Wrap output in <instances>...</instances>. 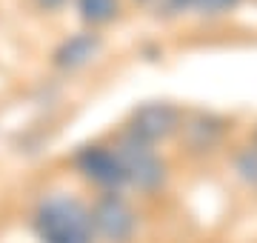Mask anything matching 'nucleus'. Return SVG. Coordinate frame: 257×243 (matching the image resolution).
<instances>
[{"instance_id":"f257e3e1","label":"nucleus","mask_w":257,"mask_h":243,"mask_svg":"<svg viewBox=\"0 0 257 243\" xmlns=\"http://www.w3.org/2000/svg\"><path fill=\"white\" fill-rule=\"evenodd\" d=\"M35 234L40 243H94L89 206L77 197H49L35 212Z\"/></svg>"},{"instance_id":"f03ea898","label":"nucleus","mask_w":257,"mask_h":243,"mask_svg":"<svg viewBox=\"0 0 257 243\" xmlns=\"http://www.w3.org/2000/svg\"><path fill=\"white\" fill-rule=\"evenodd\" d=\"M120 163H123V175H126V183H132L140 192H155V189L163 186L166 180V166L163 160L157 158V152L149 146V143L132 138V135H123L114 146Z\"/></svg>"},{"instance_id":"7ed1b4c3","label":"nucleus","mask_w":257,"mask_h":243,"mask_svg":"<svg viewBox=\"0 0 257 243\" xmlns=\"http://www.w3.org/2000/svg\"><path fill=\"white\" fill-rule=\"evenodd\" d=\"M89 215H92L94 237H100L103 243H132L138 232V215L117 192L100 195L89 209Z\"/></svg>"},{"instance_id":"20e7f679","label":"nucleus","mask_w":257,"mask_h":243,"mask_svg":"<svg viewBox=\"0 0 257 243\" xmlns=\"http://www.w3.org/2000/svg\"><path fill=\"white\" fill-rule=\"evenodd\" d=\"M177 129H180V112H177V106L163 100H152L138 106L132 112V120H128V135L149 143V146L157 141H166Z\"/></svg>"},{"instance_id":"39448f33","label":"nucleus","mask_w":257,"mask_h":243,"mask_svg":"<svg viewBox=\"0 0 257 243\" xmlns=\"http://www.w3.org/2000/svg\"><path fill=\"white\" fill-rule=\"evenodd\" d=\"M74 166L80 169V175L86 180L103 186L106 192H114L117 186L126 183L123 163H120L117 152L106 149V146H83V149L74 155Z\"/></svg>"},{"instance_id":"423d86ee","label":"nucleus","mask_w":257,"mask_h":243,"mask_svg":"<svg viewBox=\"0 0 257 243\" xmlns=\"http://www.w3.org/2000/svg\"><path fill=\"white\" fill-rule=\"evenodd\" d=\"M100 46H103L100 35H94V32H80V35L63 40V43L55 49V66L63 69V72H77V69L89 66L94 57H97Z\"/></svg>"},{"instance_id":"0eeeda50","label":"nucleus","mask_w":257,"mask_h":243,"mask_svg":"<svg viewBox=\"0 0 257 243\" xmlns=\"http://www.w3.org/2000/svg\"><path fill=\"white\" fill-rule=\"evenodd\" d=\"M120 0H77V12H80L83 23L89 26H106L117 18Z\"/></svg>"},{"instance_id":"6e6552de","label":"nucleus","mask_w":257,"mask_h":243,"mask_svg":"<svg viewBox=\"0 0 257 243\" xmlns=\"http://www.w3.org/2000/svg\"><path fill=\"white\" fill-rule=\"evenodd\" d=\"M138 3L155 18H175L186 6H192V0H138Z\"/></svg>"},{"instance_id":"1a4fd4ad","label":"nucleus","mask_w":257,"mask_h":243,"mask_svg":"<svg viewBox=\"0 0 257 243\" xmlns=\"http://www.w3.org/2000/svg\"><path fill=\"white\" fill-rule=\"evenodd\" d=\"M240 0H192V6L200 15H226L237 6Z\"/></svg>"},{"instance_id":"9d476101","label":"nucleus","mask_w":257,"mask_h":243,"mask_svg":"<svg viewBox=\"0 0 257 243\" xmlns=\"http://www.w3.org/2000/svg\"><path fill=\"white\" fill-rule=\"evenodd\" d=\"M237 169H240V175H243L248 183H254V186H257V149H246V152H243L240 160H237Z\"/></svg>"},{"instance_id":"9b49d317","label":"nucleus","mask_w":257,"mask_h":243,"mask_svg":"<svg viewBox=\"0 0 257 243\" xmlns=\"http://www.w3.org/2000/svg\"><path fill=\"white\" fill-rule=\"evenodd\" d=\"M35 3H37L43 12H55V9H60V6H63L66 0H35Z\"/></svg>"}]
</instances>
